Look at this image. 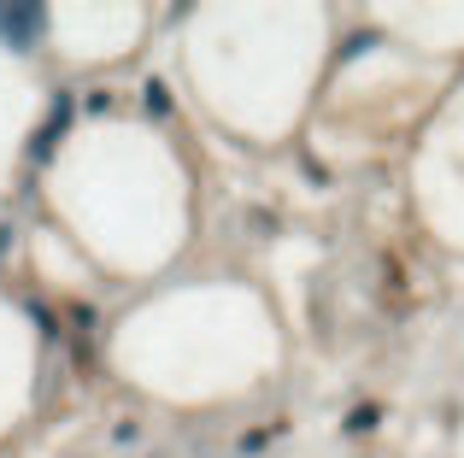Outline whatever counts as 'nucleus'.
I'll return each mask as SVG.
<instances>
[{"mask_svg":"<svg viewBox=\"0 0 464 458\" xmlns=\"http://www.w3.org/2000/svg\"><path fill=\"white\" fill-rule=\"evenodd\" d=\"M36 24H42V18L29 12V6H0V29H6V42H12V47H29Z\"/></svg>","mask_w":464,"mask_h":458,"instance_id":"f257e3e1","label":"nucleus"}]
</instances>
